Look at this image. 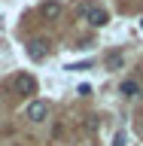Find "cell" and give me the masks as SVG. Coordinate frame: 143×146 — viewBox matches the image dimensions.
Segmentation results:
<instances>
[{"mask_svg":"<svg viewBox=\"0 0 143 146\" xmlns=\"http://www.w3.org/2000/svg\"><path fill=\"white\" fill-rule=\"evenodd\" d=\"M64 12V6L58 3V0H46V3H40V18H46V21H58Z\"/></svg>","mask_w":143,"mask_h":146,"instance_id":"3","label":"cell"},{"mask_svg":"<svg viewBox=\"0 0 143 146\" xmlns=\"http://www.w3.org/2000/svg\"><path fill=\"white\" fill-rule=\"evenodd\" d=\"M49 55V40H31L27 43V58L31 61H43Z\"/></svg>","mask_w":143,"mask_h":146,"instance_id":"4","label":"cell"},{"mask_svg":"<svg viewBox=\"0 0 143 146\" xmlns=\"http://www.w3.org/2000/svg\"><path fill=\"white\" fill-rule=\"evenodd\" d=\"M88 146H94V143H88Z\"/></svg>","mask_w":143,"mask_h":146,"instance_id":"9","label":"cell"},{"mask_svg":"<svg viewBox=\"0 0 143 146\" xmlns=\"http://www.w3.org/2000/svg\"><path fill=\"white\" fill-rule=\"evenodd\" d=\"M12 88H15V94H34L37 91V79L34 76H31V73H18L15 76V82H12Z\"/></svg>","mask_w":143,"mask_h":146,"instance_id":"1","label":"cell"},{"mask_svg":"<svg viewBox=\"0 0 143 146\" xmlns=\"http://www.w3.org/2000/svg\"><path fill=\"white\" fill-rule=\"evenodd\" d=\"M85 18H88V25H94V27H104L110 21V15H107L104 6H88L85 9Z\"/></svg>","mask_w":143,"mask_h":146,"instance_id":"5","label":"cell"},{"mask_svg":"<svg viewBox=\"0 0 143 146\" xmlns=\"http://www.w3.org/2000/svg\"><path fill=\"white\" fill-rule=\"evenodd\" d=\"M113 146H125V134H122V131L116 134V140H113Z\"/></svg>","mask_w":143,"mask_h":146,"instance_id":"7","label":"cell"},{"mask_svg":"<svg viewBox=\"0 0 143 146\" xmlns=\"http://www.w3.org/2000/svg\"><path fill=\"white\" fill-rule=\"evenodd\" d=\"M119 94H122V98H134V94H140V85H137L134 79H125L119 85Z\"/></svg>","mask_w":143,"mask_h":146,"instance_id":"6","label":"cell"},{"mask_svg":"<svg viewBox=\"0 0 143 146\" xmlns=\"http://www.w3.org/2000/svg\"><path fill=\"white\" fill-rule=\"evenodd\" d=\"M25 113H27L31 122H46V119H49V104H46V100H31Z\"/></svg>","mask_w":143,"mask_h":146,"instance_id":"2","label":"cell"},{"mask_svg":"<svg viewBox=\"0 0 143 146\" xmlns=\"http://www.w3.org/2000/svg\"><path fill=\"white\" fill-rule=\"evenodd\" d=\"M140 25H143V21H140Z\"/></svg>","mask_w":143,"mask_h":146,"instance_id":"10","label":"cell"},{"mask_svg":"<svg viewBox=\"0 0 143 146\" xmlns=\"http://www.w3.org/2000/svg\"><path fill=\"white\" fill-rule=\"evenodd\" d=\"M12 146H21V143H12Z\"/></svg>","mask_w":143,"mask_h":146,"instance_id":"8","label":"cell"}]
</instances>
